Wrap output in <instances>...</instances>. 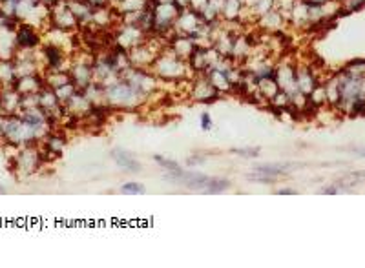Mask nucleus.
Returning a JSON list of instances; mask_svg holds the SVG:
<instances>
[{
	"mask_svg": "<svg viewBox=\"0 0 365 268\" xmlns=\"http://www.w3.org/2000/svg\"><path fill=\"white\" fill-rule=\"evenodd\" d=\"M48 28H57V30L68 31V33H72L79 28L77 18L73 15V11L70 10V4L66 0H61L59 4L50 10V26Z\"/></svg>",
	"mask_w": 365,
	"mask_h": 268,
	"instance_id": "1",
	"label": "nucleus"
},
{
	"mask_svg": "<svg viewBox=\"0 0 365 268\" xmlns=\"http://www.w3.org/2000/svg\"><path fill=\"white\" fill-rule=\"evenodd\" d=\"M15 40L19 50H37L42 46V35L39 28L21 22L15 30Z\"/></svg>",
	"mask_w": 365,
	"mask_h": 268,
	"instance_id": "2",
	"label": "nucleus"
},
{
	"mask_svg": "<svg viewBox=\"0 0 365 268\" xmlns=\"http://www.w3.org/2000/svg\"><path fill=\"white\" fill-rule=\"evenodd\" d=\"M219 95V90L210 82L208 75H203V77L194 84V97L197 100H203V102H210L212 98H216Z\"/></svg>",
	"mask_w": 365,
	"mask_h": 268,
	"instance_id": "3",
	"label": "nucleus"
},
{
	"mask_svg": "<svg viewBox=\"0 0 365 268\" xmlns=\"http://www.w3.org/2000/svg\"><path fill=\"white\" fill-rule=\"evenodd\" d=\"M15 80H17L15 62L8 60V58H0V88L15 86Z\"/></svg>",
	"mask_w": 365,
	"mask_h": 268,
	"instance_id": "4",
	"label": "nucleus"
},
{
	"mask_svg": "<svg viewBox=\"0 0 365 268\" xmlns=\"http://www.w3.org/2000/svg\"><path fill=\"white\" fill-rule=\"evenodd\" d=\"M112 157L115 159V162H117L119 166H123L124 170H130V172L141 170V164L128 154V152H123V150H113Z\"/></svg>",
	"mask_w": 365,
	"mask_h": 268,
	"instance_id": "5",
	"label": "nucleus"
},
{
	"mask_svg": "<svg viewBox=\"0 0 365 268\" xmlns=\"http://www.w3.org/2000/svg\"><path fill=\"white\" fill-rule=\"evenodd\" d=\"M290 166L288 164H265V166H257V172H261L263 176H281L288 170Z\"/></svg>",
	"mask_w": 365,
	"mask_h": 268,
	"instance_id": "6",
	"label": "nucleus"
},
{
	"mask_svg": "<svg viewBox=\"0 0 365 268\" xmlns=\"http://www.w3.org/2000/svg\"><path fill=\"white\" fill-rule=\"evenodd\" d=\"M155 160L159 162L163 168H166V170H170V172H177L179 170V164L177 162H174V160H166V159H163L161 155H155Z\"/></svg>",
	"mask_w": 365,
	"mask_h": 268,
	"instance_id": "7",
	"label": "nucleus"
},
{
	"mask_svg": "<svg viewBox=\"0 0 365 268\" xmlns=\"http://www.w3.org/2000/svg\"><path fill=\"white\" fill-rule=\"evenodd\" d=\"M123 192L124 194H143L144 186L137 184V182H126V184H123Z\"/></svg>",
	"mask_w": 365,
	"mask_h": 268,
	"instance_id": "8",
	"label": "nucleus"
},
{
	"mask_svg": "<svg viewBox=\"0 0 365 268\" xmlns=\"http://www.w3.org/2000/svg\"><path fill=\"white\" fill-rule=\"evenodd\" d=\"M86 2L92 6L93 10H97V8H108L112 0H86Z\"/></svg>",
	"mask_w": 365,
	"mask_h": 268,
	"instance_id": "9",
	"label": "nucleus"
},
{
	"mask_svg": "<svg viewBox=\"0 0 365 268\" xmlns=\"http://www.w3.org/2000/svg\"><path fill=\"white\" fill-rule=\"evenodd\" d=\"M201 126H203V130H210L212 122H210V115L208 114H203V117H201Z\"/></svg>",
	"mask_w": 365,
	"mask_h": 268,
	"instance_id": "10",
	"label": "nucleus"
},
{
	"mask_svg": "<svg viewBox=\"0 0 365 268\" xmlns=\"http://www.w3.org/2000/svg\"><path fill=\"white\" fill-rule=\"evenodd\" d=\"M237 155H245V157H256L257 150H236Z\"/></svg>",
	"mask_w": 365,
	"mask_h": 268,
	"instance_id": "11",
	"label": "nucleus"
},
{
	"mask_svg": "<svg viewBox=\"0 0 365 268\" xmlns=\"http://www.w3.org/2000/svg\"><path fill=\"white\" fill-rule=\"evenodd\" d=\"M68 2H75V0H68Z\"/></svg>",
	"mask_w": 365,
	"mask_h": 268,
	"instance_id": "12",
	"label": "nucleus"
}]
</instances>
